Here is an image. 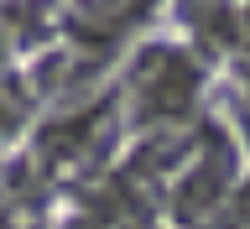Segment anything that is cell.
I'll return each instance as SVG.
<instances>
[{
	"mask_svg": "<svg viewBox=\"0 0 250 229\" xmlns=\"http://www.w3.org/2000/svg\"><path fill=\"white\" fill-rule=\"evenodd\" d=\"M229 224L234 229H250V183H240V193L229 198Z\"/></svg>",
	"mask_w": 250,
	"mask_h": 229,
	"instance_id": "6da1fadb",
	"label": "cell"
},
{
	"mask_svg": "<svg viewBox=\"0 0 250 229\" xmlns=\"http://www.w3.org/2000/svg\"><path fill=\"white\" fill-rule=\"evenodd\" d=\"M0 229H11V224H5V219H0Z\"/></svg>",
	"mask_w": 250,
	"mask_h": 229,
	"instance_id": "7a4b0ae2",
	"label": "cell"
}]
</instances>
